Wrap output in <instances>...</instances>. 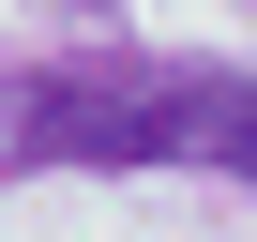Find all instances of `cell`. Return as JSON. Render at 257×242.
Masks as SVG:
<instances>
[{
  "label": "cell",
  "instance_id": "cell-1",
  "mask_svg": "<svg viewBox=\"0 0 257 242\" xmlns=\"http://www.w3.org/2000/svg\"><path fill=\"white\" fill-rule=\"evenodd\" d=\"M31 167H227L257 182V76L242 61H46L16 91Z\"/></svg>",
  "mask_w": 257,
  "mask_h": 242
},
{
  "label": "cell",
  "instance_id": "cell-2",
  "mask_svg": "<svg viewBox=\"0 0 257 242\" xmlns=\"http://www.w3.org/2000/svg\"><path fill=\"white\" fill-rule=\"evenodd\" d=\"M61 16H76V31H106V16H121V0H61Z\"/></svg>",
  "mask_w": 257,
  "mask_h": 242
}]
</instances>
